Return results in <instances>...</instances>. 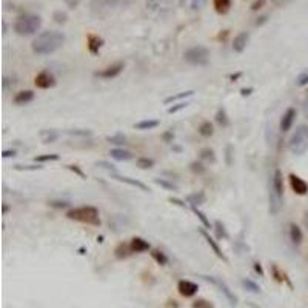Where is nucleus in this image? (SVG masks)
Returning a JSON list of instances; mask_svg holds the SVG:
<instances>
[{"instance_id": "nucleus-1", "label": "nucleus", "mask_w": 308, "mask_h": 308, "mask_svg": "<svg viewBox=\"0 0 308 308\" xmlns=\"http://www.w3.org/2000/svg\"><path fill=\"white\" fill-rule=\"evenodd\" d=\"M65 34L60 31H43L33 40L31 48L37 56H48L60 50L65 45Z\"/></svg>"}, {"instance_id": "nucleus-2", "label": "nucleus", "mask_w": 308, "mask_h": 308, "mask_svg": "<svg viewBox=\"0 0 308 308\" xmlns=\"http://www.w3.org/2000/svg\"><path fill=\"white\" fill-rule=\"evenodd\" d=\"M284 205V174L280 170H276L271 176L270 193H268V211L271 216L280 213Z\"/></svg>"}, {"instance_id": "nucleus-3", "label": "nucleus", "mask_w": 308, "mask_h": 308, "mask_svg": "<svg viewBox=\"0 0 308 308\" xmlns=\"http://www.w3.org/2000/svg\"><path fill=\"white\" fill-rule=\"evenodd\" d=\"M67 217L69 221L93 225V226H101V214L99 210L93 205H84V206H76L67 211Z\"/></svg>"}, {"instance_id": "nucleus-4", "label": "nucleus", "mask_w": 308, "mask_h": 308, "mask_svg": "<svg viewBox=\"0 0 308 308\" xmlns=\"http://www.w3.org/2000/svg\"><path fill=\"white\" fill-rule=\"evenodd\" d=\"M42 26V17L37 14H23L20 17H17V20L14 22V31L19 35H33L35 34Z\"/></svg>"}, {"instance_id": "nucleus-5", "label": "nucleus", "mask_w": 308, "mask_h": 308, "mask_svg": "<svg viewBox=\"0 0 308 308\" xmlns=\"http://www.w3.org/2000/svg\"><path fill=\"white\" fill-rule=\"evenodd\" d=\"M290 153L296 156H302L308 151V125H299L293 136L288 140Z\"/></svg>"}, {"instance_id": "nucleus-6", "label": "nucleus", "mask_w": 308, "mask_h": 308, "mask_svg": "<svg viewBox=\"0 0 308 308\" xmlns=\"http://www.w3.org/2000/svg\"><path fill=\"white\" fill-rule=\"evenodd\" d=\"M130 3H133V0H91L89 2V11H91L93 16L99 17V19H103L114 8L125 6Z\"/></svg>"}, {"instance_id": "nucleus-7", "label": "nucleus", "mask_w": 308, "mask_h": 308, "mask_svg": "<svg viewBox=\"0 0 308 308\" xmlns=\"http://www.w3.org/2000/svg\"><path fill=\"white\" fill-rule=\"evenodd\" d=\"M210 56H211L210 50L206 47H202V45H197V47H191L185 51L184 59L187 63L193 67H205L210 62Z\"/></svg>"}, {"instance_id": "nucleus-8", "label": "nucleus", "mask_w": 308, "mask_h": 308, "mask_svg": "<svg viewBox=\"0 0 308 308\" xmlns=\"http://www.w3.org/2000/svg\"><path fill=\"white\" fill-rule=\"evenodd\" d=\"M56 84H57L56 76H54L52 72L48 71V69L40 71L39 74L34 77V85L39 89H50L52 86H56Z\"/></svg>"}, {"instance_id": "nucleus-9", "label": "nucleus", "mask_w": 308, "mask_h": 308, "mask_svg": "<svg viewBox=\"0 0 308 308\" xmlns=\"http://www.w3.org/2000/svg\"><path fill=\"white\" fill-rule=\"evenodd\" d=\"M123 68H125L123 62H116V63H111V65H108L106 68L101 69V71H96L94 76L101 77V79H105V80H111V79L119 76L120 72L123 71Z\"/></svg>"}, {"instance_id": "nucleus-10", "label": "nucleus", "mask_w": 308, "mask_h": 308, "mask_svg": "<svg viewBox=\"0 0 308 308\" xmlns=\"http://www.w3.org/2000/svg\"><path fill=\"white\" fill-rule=\"evenodd\" d=\"M288 182H290V187H291V189L294 191V194H297V196L308 194V184L305 182L302 177H299L297 174L291 173V174L288 176Z\"/></svg>"}, {"instance_id": "nucleus-11", "label": "nucleus", "mask_w": 308, "mask_h": 308, "mask_svg": "<svg viewBox=\"0 0 308 308\" xmlns=\"http://www.w3.org/2000/svg\"><path fill=\"white\" fill-rule=\"evenodd\" d=\"M205 280H208V282H211L213 285H216L217 288H221V291L225 294V297L226 299H228V301H230V304L231 305H236L238 304V297L236 296H234L231 291H230V288H228V285H226L225 282H222V280L221 279H217V277H213V276H202Z\"/></svg>"}, {"instance_id": "nucleus-12", "label": "nucleus", "mask_w": 308, "mask_h": 308, "mask_svg": "<svg viewBox=\"0 0 308 308\" xmlns=\"http://www.w3.org/2000/svg\"><path fill=\"white\" fill-rule=\"evenodd\" d=\"M177 291L184 297H193L199 291V285L191 282V280L182 279V280H179V284H177Z\"/></svg>"}, {"instance_id": "nucleus-13", "label": "nucleus", "mask_w": 308, "mask_h": 308, "mask_svg": "<svg viewBox=\"0 0 308 308\" xmlns=\"http://www.w3.org/2000/svg\"><path fill=\"white\" fill-rule=\"evenodd\" d=\"M296 116H297V111L294 110V108H288V110L284 113V116L280 117V123H279V130L282 133H287L291 130V126L296 120Z\"/></svg>"}, {"instance_id": "nucleus-14", "label": "nucleus", "mask_w": 308, "mask_h": 308, "mask_svg": "<svg viewBox=\"0 0 308 308\" xmlns=\"http://www.w3.org/2000/svg\"><path fill=\"white\" fill-rule=\"evenodd\" d=\"M248 40H250V33L248 31H242L239 33L236 37H234L233 40V51L234 52H243V50L247 48L248 45Z\"/></svg>"}, {"instance_id": "nucleus-15", "label": "nucleus", "mask_w": 308, "mask_h": 308, "mask_svg": "<svg viewBox=\"0 0 308 308\" xmlns=\"http://www.w3.org/2000/svg\"><path fill=\"white\" fill-rule=\"evenodd\" d=\"M111 177L116 179V180H119V182H122V184L131 185V187H134V188H139V189H142V191H145V193H150V191H151V189H150L147 185L142 184V182H139V180H136V179L126 177V176H120V174H117V173H113Z\"/></svg>"}, {"instance_id": "nucleus-16", "label": "nucleus", "mask_w": 308, "mask_h": 308, "mask_svg": "<svg viewBox=\"0 0 308 308\" xmlns=\"http://www.w3.org/2000/svg\"><path fill=\"white\" fill-rule=\"evenodd\" d=\"M86 47H88V51L96 56V54H99V51H101V48L103 47V39L99 37V35H96V34H88Z\"/></svg>"}, {"instance_id": "nucleus-17", "label": "nucleus", "mask_w": 308, "mask_h": 308, "mask_svg": "<svg viewBox=\"0 0 308 308\" xmlns=\"http://www.w3.org/2000/svg\"><path fill=\"white\" fill-rule=\"evenodd\" d=\"M130 247L133 250V253H145V251H150L151 250L150 242L145 240L143 238H139V236H134L130 240Z\"/></svg>"}, {"instance_id": "nucleus-18", "label": "nucleus", "mask_w": 308, "mask_h": 308, "mask_svg": "<svg viewBox=\"0 0 308 308\" xmlns=\"http://www.w3.org/2000/svg\"><path fill=\"white\" fill-rule=\"evenodd\" d=\"M33 101H34V93L31 89H22V91L16 93V96L13 97L14 105H28Z\"/></svg>"}, {"instance_id": "nucleus-19", "label": "nucleus", "mask_w": 308, "mask_h": 308, "mask_svg": "<svg viewBox=\"0 0 308 308\" xmlns=\"http://www.w3.org/2000/svg\"><path fill=\"white\" fill-rule=\"evenodd\" d=\"M199 231H201V234H202V236H204V239L206 240V243H208V245H210V248L214 251V255L217 256V257H219V259H222V260H225L226 262V257H225V255H223V253H222V250H221V247L219 245H217V242L210 236V234H208L205 230H199Z\"/></svg>"}, {"instance_id": "nucleus-20", "label": "nucleus", "mask_w": 308, "mask_h": 308, "mask_svg": "<svg viewBox=\"0 0 308 308\" xmlns=\"http://www.w3.org/2000/svg\"><path fill=\"white\" fill-rule=\"evenodd\" d=\"M133 255V250L130 247V243H126V242H120L119 245L116 247L114 250V256L117 259H126V257H130Z\"/></svg>"}, {"instance_id": "nucleus-21", "label": "nucleus", "mask_w": 308, "mask_h": 308, "mask_svg": "<svg viewBox=\"0 0 308 308\" xmlns=\"http://www.w3.org/2000/svg\"><path fill=\"white\" fill-rule=\"evenodd\" d=\"M111 157L119 160V162H126V160H131L133 159V153L128 150H123V148H113L110 151Z\"/></svg>"}, {"instance_id": "nucleus-22", "label": "nucleus", "mask_w": 308, "mask_h": 308, "mask_svg": "<svg viewBox=\"0 0 308 308\" xmlns=\"http://www.w3.org/2000/svg\"><path fill=\"white\" fill-rule=\"evenodd\" d=\"M290 239H291L294 245H301L302 243L304 234H302V230L299 228L296 223H290Z\"/></svg>"}, {"instance_id": "nucleus-23", "label": "nucleus", "mask_w": 308, "mask_h": 308, "mask_svg": "<svg viewBox=\"0 0 308 308\" xmlns=\"http://www.w3.org/2000/svg\"><path fill=\"white\" fill-rule=\"evenodd\" d=\"M159 125H160V122L156 120V119H145V120H140L137 123H134V128L136 130H140V131H147V130L157 128Z\"/></svg>"}, {"instance_id": "nucleus-24", "label": "nucleus", "mask_w": 308, "mask_h": 308, "mask_svg": "<svg viewBox=\"0 0 308 308\" xmlns=\"http://www.w3.org/2000/svg\"><path fill=\"white\" fill-rule=\"evenodd\" d=\"M187 201H188V204H191V206H199V205L205 204L206 196H205L204 191H196V193L188 194L187 196Z\"/></svg>"}, {"instance_id": "nucleus-25", "label": "nucleus", "mask_w": 308, "mask_h": 308, "mask_svg": "<svg viewBox=\"0 0 308 308\" xmlns=\"http://www.w3.org/2000/svg\"><path fill=\"white\" fill-rule=\"evenodd\" d=\"M233 5V0H213V6L216 13L219 14H226L230 11V8Z\"/></svg>"}, {"instance_id": "nucleus-26", "label": "nucleus", "mask_w": 308, "mask_h": 308, "mask_svg": "<svg viewBox=\"0 0 308 308\" xmlns=\"http://www.w3.org/2000/svg\"><path fill=\"white\" fill-rule=\"evenodd\" d=\"M208 0H180V5L189 8L191 11H199L206 5Z\"/></svg>"}, {"instance_id": "nucleus-27", "label": "nucleus", "mask_w": 308, "mask_h": 308, "mask_svg": "<svg viewBox=\"0 0 308 308\" xmlns=\"http://www.w3.org/2000/svg\"><path fill=\"white\" fill-rule=\"evenodd\" d=\"M199 134L202 136V137H211V136L214 134V126L210 120H205L202 122L201 125H199V128H197Z\"/></svg>"}, {"instance_id": "nucleus-28", "label": "nucleus", "mask_w": 308, "mask_h": 308, "mask_svg": "<svg viewBox=\"0 0 308 308\" xmlns=\"http://www.w3.org/2000/svg\"><path fill=\"white\" fill-rule=\"evenodd\" d=\"M194 94L193 89H188V91H184V93H179V94H174V96H170L165 99V105H170V103H174V102H179V101H184V99H188L191 97Z\"/></svg>"}, {"instance_id": "nucleus-29", "label": "nucleus", "mask_w": 308, "mask_h": 308, "mask_svg": "<svg viewBox=\"0 0 308 308\" xmlns=\"http://www.w3.org/2000/svg\"><path fill=\"white\" fill-rule=\"evenodd\" d=\"M270 270H271V274H273V277L277 280V282H288V285L291 287V282H290L288 280V277H287V274L285 273H282V271L279 270V267L276 265V264H271V267H270Z\"/></svg>"}, {"instance_id": "nucleus-30", "label": "nucleus", "mask_w": 308, "mask_h": 308, "mask_svg": "<svg viewBox=\"0 0 308 308\" xmlns=\"http://www.w3.org/2000/svg\"><path fill=\"white\" fill-rule=\"evenodd\" d=\"M40 137H42L43 143H52V142H56L59 139V133L54 131V130H43L40 133Z\"/></svg>"}, {"instance_id": "nucleus-31", "label": "nucleus", "mask_w": 308, "mask_h": 308, "mask_svg": "<svg viewBox=\"0 0 308 308\" xmlns=\"http://www.w3.org/2000/svg\"><path fill=\"white\" fill-rule=\"evenodd\" d=\"M216 122L219 123L222 128H226V126L230 125V119H228V114H226L225 108H219L216 113Z\"/></svg>"}, {"instance_id": "nucleus-32", "label": "nucleus", "mask_w": 308, "mask_h": 308, "mask_svg": "<svg viewBox=\"0 0 308 308\" xmlns=\"http://www.w3.org/2000/svg\"><path fill=\"white\" fill-rule=\"evenodd\" d=\"M213 230L216 231V236L219 238V239H228V233H226L225 225H223L221 221H216V222H214Z\"/></svg>"}, {"instance_id": "nucleus-33", "label": "nucleus", "mask_w": 308, "mask_h": 308, "mask_svg": "<svg viewBox=\"0 0 308 308\" xmlns=\"http://www.w3.org/2000/svg\"><path fill=\"white\" fill-rule=\"evenodd\" d=\"M150 255H151V257H153L154 260L157 262L159 265H167V264H168V257L165 256V253H162L160 250H156V248H154V250H151Z\"/></svg>"}, {"instance_id": "nucleus-34", "label": "nucleus", "mask_w": 308, "mask_h": 308, "mask_svg": "<svg viewBox=\"0 0 308 308\" xmlns=\"http://www.w3.org/2000/svg\"><path fill=\"white\" fill-rule=\"evenodd\" d=\"M191 210H193V213L199 217V221L202 222V225L205 226L206 230H213V225L210 223V221H208V217H206V216H205L201 210H197L196 206H191Z\"/></svg>"}, {"instance_id": "nucleus-35", "label": "nucleus", "mask_w": 308, "mask_h": 308, "mask_svg": "<svg viewBox=\"0 0 308 308\" xmlns=\"http://www.w3.org/2000/svg\"><path fill=\"white\" fill-rule=\"evenodd\" d=\"M136 165H137L140 170H150L154 167V160L151 157H139L136 160Z\"/></svg>"}, {"instance_id": "nucleus-36", "label": "nucleus", "mask_w": 308, "mask_h": 308, "mask_svg": "<svg viewBox=\"0 0 308 308\" xmlns=\"http://www.w3.org/2000/svg\"><path fill=\"white\" fill-rule=\"evenodd\" d=\"M201 159L208 162V164H214L216 162V156H214V151L211 148H204L201 151Z\"/></svg>"}, {"instance_id": "nucleus-37", "label": "nucleus", "mask_w": 308, "mask_h": 308, "mask_svg": "<svg viewBox=\"0 0 308 308\" xmlns=\"http://www.w3.org/2000/svg\"><path fill=\"white\" fill-rule=\"evenodd\" d=\"M154 184H157L159 187L165 188V189H170V191H177V187L173 184V182H168L167 179H154Z\"/></svg>"}, {"instance_id": "nucleus-38", "label": "nucleus", "mask_w": 308, "mask_h": 308, "mask_svg": "<svg viewBox=\"0 0 308 308\" xmlns=\"http://www.w3.org/2000/svg\"><path fill=\"white\" fill-rule=\"evenodd\" d=\"M191 308H214V305L206 299H196L191 304Z\"/></svg>"}, {"instance_id": "nucleus-39", "label": "nucleus", "mask_w": 308, "mask_h": 308, "mask_svg": "<svg viewBox=\"0 0 308 308\" xmlns=\"http://www.w3.org/2000/svg\"><path fill=\"white\" fill-rule=\"evenodd\" d=\"M242 284H243V287H245L247 290H250L251 293H259L260 291V287L257 284L253 282V280H250V279H243Z\"/></svg>"}, {"instance_id": "nucleus-40", "label": "nucleus", "mask_w": 308, "mask_h": 308, "mask_svg": "<svg viewBox=\"0 0 308 308\" xmlns=\"http://www.w3.org/2000/svg\"><path fill=\"white\" fill-rule=\"evenodd\" d=\"M188 105H189V102H179V103L168 108V114H176L179 111H182V110H185Z\"/></svg>"}, {"instance_id": "nucleus-41", "label": "nucleus", "mask_w": 308, "mask_h": 308, "mask_svg": "<svg viewBox=\"0 0 308 308\" xmlns=\"http://www.w3.org/2000/svg\"><path fill=\"white\" fill-rule=\"evenodd\" d=\"M106 140L110 143H117V145H125L126 143V137L123 134H116V136H110L106 137Z\"/></svg>"}, {"instance_id": "nucleus-42", "label": "nucleus", "mask_w": 308, "mask_h": 308, "mask_svg": "<svg viewBox=\"0 0 308 308\" xmlns=\"http://www.w3.org/2000/svg\"><path fill=\"white\" fill-rule=\"evenodd\" d=\"M52 19H54V22L56 23H65L67 20H68V16H67V13L65 11H56L52 14Z\"/></svg>"}, {"instance_id": "nucleus-43", "label": "nucleus", "mask_w": 308, "mask_h": 308, "mask_svg": "<svg viewBox=\"0 0 308 308\" xmlns=\"http://www.w3.org/2000/svg\"><path fill=\"white\" fill-rule=\"evenodd\" d=\"M296 85L297 86H307L308 85V71L301 72V74L296 77Z\"/></svg>"}, {"instance_id": "nucleus-44", "label": "nucleus", "mask_w": 308, "mask_h": 308, "mask_svg": "<svg viewBox=\"0 0 308 308\" xmlns=\"http://www.w3.org/2000/svg\"><path fill=\"white\" fill-rule=\"evenodd\" d=\"M51 160H59V154H43V156L35 157V162H51Z\"/></svg>"}, {"instance_id": "nucleus-45", "label": "nucleus", "mask_w": 308, "mask_h": 308, "mask_svg": "<svg viewBox=\"0 0 308 308\" xmlns=\"http://www.w3.org/2000/svg\"><path fill=\"white\" fill-rule=\"evenodd\" d=\"M189 168H191L193 173H197V174L205 173V167L201 164V162H191V164H189Z\"/></svg>"}, {"instance_id": "nucleus-46", "label": "nucleus", "mask_w": 308, "mask_h": 308, "mask_svg": "<svg viewBox=\"0 0 308 308\" xmlns=\"http://www.w3.org/2000/svg\"><path fill=\"white\" fill-rule=\"evenodd\" d=\"M96 165H97V167H101V168H105V170H108V171H110V174L116 173V168H114V165L108 164V162H103V160H101V162H97Z\"/></svg>"}, {"instance_id": "nucleus-47", "label": "nucleus", "mask_w": 308, "mask_h": 308, "mask_svg": "<svg viewBox=\"0 0 308 308\" xmlns=\"http://www.w3.org/2000/svg\"><path fill=\"white\" fill-rule=\"evenodd\" d=\"M69 136H82V137H86V136H91V131L88 130H74V131H67Z\"/></svg>"}, {"instance_id": "nucleus-48", "label": "nucleus", "mask_w": 308, "mask_h": 308, "mask_svg": "<svg viewBox=\"0 0 308 308\" xmlns=\"http://www.w3.org/2000/svg\"><path fill=\"white\" fill-rule=\"evenodd\" d=\"M16 170H19V171H23V170H26V171H35V170H42V167L40 165H37V167H35V165H16L14 167Z\"/></svg>"}, {"instance_id": "nucleus-49", "label": "nucleus", "mask_w": 308, "mask_h": 308, "mask_svg": "<svg viewBox=\"0 0 308 308\" xmlns=\"http://www.w3.org/2000/svg\"><path fill=\"white\" fill-rule=\"evenodd\" d=\"M265 2H267V0H256V2H253V5H251V11H259L260 8H264Z\"/></svg>"}, {"instance_id": "nucleus-50", "label": "nucleus", "mask_w": 308, "mask_h": 308, "mask_svg": "<svg viewBox=\"0 0 308 308\" xmlns=\"http://www.w3.org/2000/svg\"><path fill=\"white\" fill-rule=\"evenodd\" d=\"M68 170H71V171H72V173H76V174H79L80 177H84V179L86 177V176H85V173H84V171H82V170H80V168H79L77 165H68Z\"/></svg>"}, {"instance_id": "nucleus-51", "label": "nucleus", "mask_w": 308, "mask_h": 308, "mask_svg": "<svg viewBox=\"0 0 308 308\" xmlns=\"http://www.w3.org/2000/svg\"><path fill=\"white\" fill-rule=\"evenodd\" d=\"M63 2L67 3V6L69 10H76V8L80 5V0H63Z\"/></svg>"}, {"instance_id": "nucleus-52", "label": "nucleus", "mask_w": 308, "mask_h": 308, "mask_svg": "<svg viewBox=\"0 0 308 308\" xmlns=\"http://www.w3.org/2000/svg\"><path fill=\"white\" fill-rule=\"evenodd\" d=\"M50 205L54 206V208H65V206L69 205V202H65V201H52V202H50Z\"/></svg>"}, {"instance_id": "nucleus-53", "label": "nucleus", "mask_w": 308, "mask_h": 308, "mask_svg": "<svg viewBox=\"0 0 308 308\" xmlns=\"http://www.w3.org/2000/svg\"><path fill=\"white\" fill-rule=\"evenodd\" d=\"M231 156H233V147L231 145H226V165H231Z\"/></svg>"}, {"instance_id": "nucleus-54", "label": "nucleus", "mask_w": 308, "mask_h": 308, "mask_svg": "<svg viewBox=\"0 0 308 308\" xmlns=\"http://www.w3.org/2000/svg\"><path fill=\"white\" fill-rule=\"evenodd\" d=\"M16 156V150H5L2 153V157H14Z\"/></svg>"}, {"instance_id": "nucleus-55", "label": "nucleus", "mask_w": 308, "mask_h": 308, "mask_svg": "<svg viewBox=\"0 0 308 308\" xmlns=\"http://www.w3.org/2000/svg\"><path fill=\"white\" fill-rule=\"evenodd\" d=\"M288 2L290 0H271V3H273L274 6H285Z\"/></svg>"}, {"instance_id": "nucleus-56", "label": "nucleus", "mask_w": 308, "mask_h": 308, "mask_svg": "<svg viewBox=\"0 0 308 308\" xmlns=\"http://www.w3.org/2000/svg\"><path fill=\"white\" fill-rule=\"evenodd\" d=\"M173 139H174L173 131H168V133L164 134V140H165V142H173Z\"/></svg>"}, {"instance_id": "nucleus-57", "label": "nucleus", "mask_w": 308, "mask_h": 308, "mask_svg": "<svg viewBox=\"0 0 308 308\" xmlns=\"http://www.w3.org/2000/svg\"><path fill=\"white\" fill-rule=\"evenodd\" d=\"M170 202H171V204H176V205L182 206V208H187V205H185L182 201H179V199H173V197H171V199H170Z\"/></svg>"}, {"instance_id": "nucleus-58", "label": "nucleus", "mask_w": 308, "mask_h": 308, "mask_svg": "<svg viewBox=\"0 0 308 308\" xmlns=\"http://www.w3.org/2000/svg\"><path fill=\"white\" fill-rule=\"evenodd\" d=\"M268 20V16H260L259 19L256 20V26H260L262 23H265Z\"/></svg>"}, {"instance_id": "nucleus-59", "label": "nucleus", "mask_w": 308, "mask_h": 308, "mask_svg": "<svg viewBox=\"0 0 308 308\" xmlns=\"http://www.w3.org/2000/svg\"><path fill=\"white\" fill-rule=\"evenodd\" d=\"M302 111H304V116L308 119V97L305 99V102H304V106H302Z\"/></svg>"}, {"instance_id": "nucleus-60", "label": "nucleus", "mask_w": 308, "mask_h": 308, "mask_svg": "<svg viewBox=\"0 0 308 308\" xmlns=\"http://www.w3.org/2000/svg\"><path fill=\"white\" fill-rule=\"evenodd\" d=\"M251 91H253V88H248V89L243 88L240 93H242V96H243V97H245V96H250V94H251Z\"/></svg>"}, {"instance_id": "nucleus-61", "label": "nucleus", "mask_w": 308, "mask_h": 308, "mask_svg": "<svg viewBox=\"0 0 308 308\" xmlns=\"http://www.w3.org/2000/svg\"><path fill=\"white\" fill-rule=\"evenodd\" d=\"M255 270L257 271L259 274H264V271H262V267H260V264H259V262H256V264H255Z\"/></svg>"}, {"instance_id": "nucleus-62", "label": "nucleus", "mask_w": 308, "mask_h": 308, "mask_svg": "<svg viewBox=\"0 0 308 308\" xmlns=\"http://www.w3.org/2000/svg\"><path fill=\"white\" fill-rule=\"evenodd\" d=\"M304 225H305V228L308 230V211L304 213Z\"/></svg>"}, {"instance_id": "nucleus-63", "label": "nucleus", "mask_w": 308, "mask_h": 308, "mask_svg": "<svg viewBox=\"0 0 308 308\" xmlns=\"http://www.w3.org/2000/svg\"><path fill=\"white\" fill-rule=\"evenodd\" d=\"M240 76H242L240 72H238V74H233V76H231V79H233V80H234V79H239Z\"/></svg>"}, {"instance_id": "nucleus-64", "label": "nucleus", "mask_w": 308, "mask_h": 308, "mask_svg": "<svg viewBox=\"0 0 308 308\" xmlns=\"http://www.w3.org/2000/svg\"><path fill=\"white\" fill-rule=\"evenodd\" d=\"M8 210H10V208H8V205H5V204H3V214H5V213H8Z\"/></svg>"}]
</instances>
